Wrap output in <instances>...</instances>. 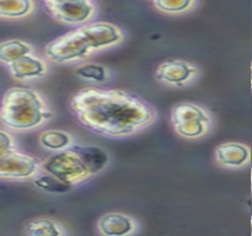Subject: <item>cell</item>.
Returning a JSON list of instances; mask_svg holds the SVG:
<instances>
[{
    "label": "cell",
    "instance_id": "1",
    "mask_svg": "<svg viewBox=\"0 0 252 236\" xmlns=\"http://www.w3.org/2000/svg\"><path fill=\"white\" fill-rule=\"evenodd\" d=\"M70 107L83 127L109 138L137 135L158 117L149 101L121 89L88 86L73 95Z\"/></svg>",
    "mask_w": 252,
    "mask_h": 236
},
{
    "label": "cell",
    "instance_id": "2",
    "mask_svg": "<svg viewBox=\"0 0 252 236\" xmlns=\"http://www.w3.org/2000/svg\"><path fill=\"white\" fill-rule=\"evenodd\" d=\"M124 40L119 26L107 22L83 24L80 28L59 35L44 47V55L57 64L86 59L98 51L112 49Z\"/></svg>",
    "mask_w": 252,
    "mask_h": 236
},
{
    "label": "cell",
    "instance_id": "3",
    "mask_svg": "<svg viewBox=\"0 0 252 236\" xmlns=\"http://www.w3.org/2000/svg\"><path fill=\"white\" fill-rule=\"evenodd\" d=\"M53 113L43 96L34 89H8L0 103V123L12 131H31L52 118Z\"/></svg>",
    "mask_w": 252,
    "mask_h": 236
},
{
    "label": "cell",
    "instance_id": "4",
    "mask_svg": "<svg viewBox=\"0 0 252 236\" xmlns=\"http://www.w3.org/2000/svg\"><path fill=\"white\" fill-rule=\"evenodd\" d=\"M40 170L72 187L83 183L94 176L84 162L79 152L74 149L73 144L65 150L57 151L47 157L40 163Z\"/></svg>",
    "mask_w": 252,
    "mask_h": 236
},
{
    "label": "cell",
    "instance_id": "5",
    "mask_svg": "<svg viewBox=\"0 0 252 236\" xmlns=\"http://www.w3.org/2000/svg\"><path fill=\"white\" fill-rule=\"evenodd\" d=\"M40 171V162L17 149L0 155V180H31Z\"/></svg>",
    "mask_w": 252,
    "mask_h": 236
},
{
    "label": "cell",
    "instance_id": "6",
    "mask_svg": "<svg viewBox=\"0 0 252 236\" xmlns=\"http://www.w3.org/2000/svg\"><path fill=\"white\" fill-rule=\"evenodd\" d=\"M199 76V68L185 59H169L159 64L155 72L156 79L170 88H185Z\"/></svg>",
    "mask_w": 252,
    "mask_h": 236
},
{
    "label": "cell",
    "instance_id": "7",
    "mask_svg": "<svg viewBox=\"0 0 252 236\" xmlns=\"http://www.w3.org/2000/svg\"><path fill=\"white\" fill-rule=\"evenodd\" d=\"M45 6L47 12L56 20L67 25H83L95 13V6L91 0H76Z\"/></svg>",
    "mask_w": 252,
    "mask_h": 236
},
{
    "label": "cell",
    "instance_id": "8",
    "mask_svg": "<svg viewBox=\"0 0 252 236\" xmlns=\"http://www.w3.org/2000/svg\"><path fill=\"white\" fill-rule=\"evenodd\" d=\"M216 163L224 169H241L251 161V150L241 142H225L215 149Z\"/></svg>",
    "mask_w": 252,
    "mask_h": 236
},
{
    "label": "cell",
    "instance_id": "9",
    "mask_svg": "<svg viewBox=\"0 0 252 236\" xmlns=\"http://www.w3.org/2000/svg\"><path fill=\"white\" fill-rule=\"evenodd\" d=\"M97 229L104 236H126L136 234L139 225L127 214L107 213L98 220Z\"/></svg>",
    "mask_w": 252,
    "mask_h": 236
},
{
    "label": "cell",
    "instance_id": "10",
    "mask_svg": "<svg viewBox=\"0 0 252 236\" xmlns=\"http://www.w3.org/2000/svg\"><path fill=\"white\" fill-rule=\"evenodd\" d=\"M10 72L17 80L40 78L47 73V64L39 57L29 53L10 65Z\"/></svg>",
    "mask_w": 252,
    "mask_h": 236
},
{
    "label": "cell",
    "instance_id": "11",
    "mask_svg": "<svg viewBox=\"0 0 252 236\" xmlns=\"http://www.w3.org/2000/svg\"><path fill=\"white\" fill-rule=\"evenodd\" d=\"M196 122H214V116L206 107L191 101L177 104L171 110L172 125L196 123Z\"/></svg>",
    "mask_w": 252,
    "mask_h": 236
},
{
    "label": "cell",
    "instance_id": "12",
    "mask_svg": "<svg viewBox=\"0 0 252 236\" xmlns=\"http://www.w3.org/2000/svg\"><path fill=\"white\" fill-rule=\"evenodd\" d=\"M33 47L26 41L19 39H10L0 43V63L8 65L13 64L22 57L32 53Z\"/></svg>",
    "mask_w": 252,
    "mask_h": 236
},
{
    "label": "cell",
    "instance_id": "13",
    "mask_svg": "<svg viewBox=\"0 0 252 236\" xmlns=\"http://www.w3.org/2000/svg\"><path fill=\"white\" fill-rule=\"evenodd\" d=\"M24 233L30 236H61L66 234L61 223L46 217H39L30 221L24 227Z\"/></svg>",
    "mask_w": 252,
    "mask_h": 236
},
{
    "label": "cell",
    "instance_id": "14",
    "mask_svg": "<svg viewBox=\"0 0 252 236\" xmlns=\"http://www.w3.org/2000/svg\"><path fill=\"white\" fill-rule=\"evenodd\" d=\"M34 10L33 0H0V18L20 19L30 16Z\"/></svg>",
    "mask_w": 252,
    "mask_h": 236
},
{
    "label": "cell",
    "instance_id": "15",
    "mask_svg": "<svg viewBox=\"0 0 252 236\" xmlns=\"http://www.w3.org/2000/svg\"><path fill=\"white\" fill-rule=\"evenodd\" d=\"M41 148L49 151H62L73 144V137L63 130H47L39 136Z\"/></svg>",
    "mask_w": 252,
    "mask_h": 236
},
{
    "label": "cell",
    "instance_id": "16",
    "mask_svg": "<svg viewBox=\"0 0 252 236\" xmlns=\"http://www.w3.org/2000/svg\"><path fill=\"white\" fill-rule=\"evenodd\" d=\"M173 130L182 138L194 141L204 138L214 129V122H196V123L172 125Z\"/></svg>",
    "mask_w": 252,
    "mask_h": 236
},
{
    "label": "cell",
    "instance_id": "17",
    "mask_svg": "<svg viewBox=\"0 0 252 236\" xmlns=\"http://www.w3.org/2000/svg\"><path fill=\"white\" fill-rule=\"evenodd\" d=\"M32 180L33 184L37 188H39V189L52 194H64L70 191L72 188H73L70 186V184L65 183V182L61 181L59 178L55 177V176L47 174V172L41 171V170L32 178Z\"/></svg>",
    "mask_w": 252,
    "mask_h": 236
},
{
    "label": "cell",
    "instance_id": "18",
    "mask_svg": "<svg viewBox=\"0 0 252 236\" xmlns=\"http://www.w3.org/2000/svg\"><path fill=\"white\" fill-rule=\"evenodd\" d=\"M197 0H154L158 11L166 14H182L189 12L196 5Z\"/></svg>",
    "mask_w": 252,
    "mask_h": 236
},
{
    "label": "cell",
    "instance_id": "19",
    "mask_svg": "<svg viewBox=\"0 0 252 236\" xmlns=\"http://www.w3.org/2000/svg\"><path fill=\"white\" fill-rule=\"evenodd\" d=\"M76 73L82 79L94 83H104L105 80H107V78H109V71H107V68L103 67V65L94 64V63L84 64L82 67H79L76 70Z\"/></svg>",
    "mask_w": 252,
    "mask_h": 236
},
{
    "label": "cell",
    "instance_id": "20",
    "mask_svg": "<svg viewBox=\"0 0 252 236\" xmlns=\"http://www.w3.org/2000/svg\"><path fill=\"white\" fill-rule=\"evenodd\" d=\"M16 149V142L10 134L0 130V155Z\"/></svg>",
    "mask_w": 252,
    "mask_h": 236
},
{
    "label": "cell",
    "instance_id": "21",
    "mask_svg": "<svg viewBox=\"0 0 252 236\" xmlns=\"http://www.w3.org/2000/svg\"><path fill=\"white\" fill-rule=\"evenodd\" d=\"M45 5L49 4H62V2H67V1H76V0H43Z\"/></svg>",
    "mask_w": 252,
    "mask_h": 236
}]
</instances>
